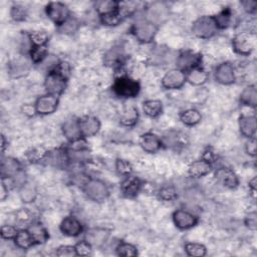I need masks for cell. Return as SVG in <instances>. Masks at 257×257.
Wrapping results in <instances>:
<instances>
[{"instance_id": "1", "label": "cell", "mask_w": 257, "mask_h": 257, "mask_svg": "<svg viewBox=\"0 0 257 257\" xmlns=\"http://www.w3.org/2000/svg\"><path fill=\"white\" fill-rule=\"evenodd\" d=\"M141 90V85L136 79L125 75L120 74L114 78L112 83L113 93L121 98H133L136 97Z\"/></svg>"}, {"instance_id": "2", "label": "cell", "mask_w": 257, "mask_h": 257, "mask_svg": "<svg viewBox=\"0 0 257 257\" xmlns=\"http://www.w3.org/2000/svg\"><path fill=\"white\" fill-rule=\"evenodd\" d=\"M82 190L85 196L95 203L104 202L109 196L108 186L103 181L95 178L87 179L82 185Z\"/></svg>"}, {"instance_id": "3", "label": "cell", "mask_w": 257, "mask_h": 257, "mask_svg": "<svg viewBox=\"0 0 257 257\" xmlns=\"http://www.w3.org/2000/svg\"><path fill=\"white\" fill-rule=\"evenodd\" d=\"M218 30L219 29L216 25L213 15L200 16L192 24L193 34L201 39H208L213 37Z\"/></svg>"}, {"instance_id": "4", "label": "cell", "mask_w": 257, "mask_h": 257, "mask_svg": "<svg viewBox=\"0 0 257 257\" xmlns=\"http://www.w3.org/2000/svg\"><path fill=\"white\" fill-rule=\"evenodd\" d=\"M234 51L240 55H249L256 47V34L252 31L237 33L232 39Z\"/></svg>"}, {"instance_id": "5", "label": "cell", "mask_w": 257, "mask_h": 257, "mask_svg": "<svg viewBox=\"0 0 257 257\" xmlns=\"http://www.w3.org/2000/svg\"><path fill=\"white\" fill-rule=\"evenodd\" d=\"M131 32L138 41L142 43H150L154 40L158 32V26L145 18L139 19L132 25Z\"/></svg>"}, {"instance_id": "6", "label": "cell", "mask_w": 257, "mask_h": 257, "mask_svg": "<svg viewBox=\"0 0 257 257\" xmlns=\"http://www.w3.org/2000/svg\"><path fill=\"white\" fill-rule=\"evenodd\" d=\"M170 17L169 6L165 2L156 1L147 6L145 9V19L159 26L165 23Z\"/></svg>"}, {"instance_id": "7", "label": "cell", "mask_w": 257, "mask_h": 257, "mask_svg": "<svg viewBox=\"0 0 257 257\" xmlns=\"http://www.w3.org/2000/svg\"><path fill=\"white\" fill-rule=\"evenodd\" d=\"M45 13L47 17L58 27L64 21H66L70 14V10L68 6L62 2L54 1L49 2L45 6Z\"/></svg>"}, {"instance_id": "8", "label": "cell", "mask_w": 257, "mask_h": 257, "mask_svg": "<svg viewBox=\"0 0 257 257\" xmlns=\"http://www.w3.org/2000/svg\"><path fill=\"white\" fill-rule=\"evenodd\" d=\"M126 53L122 45H115L108 49L103 55V63L105 66L115 70L120 69L126 60Z\"/></svg>"}, {"instance_id": "9", "label": "cell", "mask_w": 257, "mask_h": 257, "mask_svg": "<svg viewBox=\"0 0 257 257\" xmlns=\"http://www.w3.org/2000/svg\"><path fill=\"white\" fill-rule=\"evenodd\" d=\"M201 62H202V55L192 50L182 51L177 55V58H176L177 68L183 70L184 72H187L192 68L201 66Z\"/></svg>"}, {"instance_id": "10", "label": "cell", "mask_w": 257, "mask_h": 257, "mask_svg": "<svg viewBox=\"0 0 257 257\" xmlns=\"http://www.w3.org/2000/svg\"><path fill=\"white\" fill-rule=\"evenodd\" d=\"M67 79L62 77L55 71H51L46 74L44 80V88L46 93L59 96L66 88Z\"/></svg>"}, {"instance_id": "11", "label": "cell", "mask_w": 257, "mask_h": 257, "mask_svg": "<svg viewBox=\"0 0 257 257\" xmlns=\"http://www.w3.org/2000/svg\"><path fill=\"white\" fill-rule=\"evenodd\" d=\"M176 58L174 51L166 45H155L150 52V61L154 65H166Z\"/></svg>"}, {"instance_id": "12", "label": "cell", "mask_w": 257, "mask_h": 257, "mask_svg": "<svg viewBox=\"0 0 257 257\" xmlns=\"http://www.w3.org/2000/svg\"><path fill=\"white\" fill-rule=\"evenodd\" d=\"M186 81V72L179 68H173L164 74L161 83L164 88L173 90L181 88Z\"/></svg>"}, {"instance_id": "13", "label": "cell", "mask_w": 257, "mask_h": 257, "mask_svg": "<svg viewBox=\"0 0 257 257\" xmlns=\"http://www.w3.org/2000/svg\"><path fill=\"white\" fill-rule=\"evenodd\" d=\"M58 104H59L58 96L49 94V93L39 96L34 102V106L37 114H42V115L53 113L57 109Z\"/></svg>"}, {"instance_id": "14", "label": "cell", "mask_w": 257, "mask_h": 257, "mask_svg": "<svg viewBox=\"0 0 257 257\" xmlns=\"http://www.w3.org/2000/svg\"><path fill=\"white\" fill-rule=\"evenodd\" d=\"M198 221L199 219L195 214L185 209H179L173 213V222L176 227L181 230L193 228L197 225Z\"/></svg>"}, {"instance_id": "15", "label": "cell", "mask_w": 257, "mask_h": 257, "mask_svg": "<svg viewBox=\"0 0 257 257\" xmlns=\"http://www.w3.org/2000/svg\"><path fill=\"white\" fill-rule=\"evenodd\" d=\"M215 179L223 187L235 189L239 185V179L236 173L228 167H220L215 171Z\"/></svg>"}, {"instance_id": "16", "label": "cell", "mask_w": 257, "mask_h": 257, "mask_svg": "<svg viewBox=\"0 0 257 257\" xmlns=\"http://www.w3.org/2000/svg\"><path fill=\"white\" fill-rule=\"evenodd\" d=\"M45 161L50 166L56 168V169H67L70 165V161L67 155L66 148H58L54 149L52 151H48V154L46 156Z\"/></svg>"}, {"instance_id": "17", "label": "cell", "mask_w": 257, "mask_h": 257, "mask_svg": "<svg viewBox=\"0 0 257 257\" xmlns=\"http://www.w3.org/2000/svg\"><path fill=\"white\" fill-rule=\"evenodd\" d=\"M214 75L216 81L224 85L232 84L235 82L236 79L235 69L230 62H221L215 68Z\"/></svg>"}, {"instance_id": "18", "label": "cell", "mask_w": 257, "mask_h": 257, "mask_svg": "<svg viewBox=\"0 0 257 257\" xmlns=\"http://www.w3.org/2000/svg\"><path fill=\"white\" fill-rule=\"evenodd\" d=\"M120 192L126 198H135L143 189V182L136 176L128 175L120 183Z\"/></svg>"}, {"instance_id": "19", "label": "cell", "mask_w": 257, "mask_h": 257, "mask_svg": "<svg viewBox=\"0 0 257 257\" xmlns=\"http://www.w3.org/2000/svg\"><path fill=\"white\" fill-rule=\"evenodd\" d=\"M139 144L143 151L149 154H155L163 147L162 139L154 133H145L141 135Z\"/></svg>"}, {"instance_id": "20", "label": "cell", "mask_w": 257, "mask_h": 257, "mask_svg": "<svg viewBox=\"0 0 257 257\" xmlns=\"http://www.w3.org/2000/svg\"><path fill=\"white\" fill-rule=\"evenodd\" d=\"M61 131L66 140L70 142H74L80 138H83L80 131L79 118L76 117H68L61 125Z\"/></svg>"}, {"instance_id": "21", "label": "cell", "mask_w": 257, "mask_h": 257, "mask_svg": "<svg viewBox=\"0 0 257 257\" xmlns=\"http://www.w3.org/2000/svg\"><path fill=\"white\" fill-rule=\"evenodd\" d=\"M59 229L62 234L69 236V237H76L80 235L83 231L82 224L80 221L73 216H67L60 222Z\"/></svg>"}, {"instance_id": "22", "label": "cell", "mask_w": 257, "mask_h": 257, "mask_svg": "<svg viewBox=\"0 0 257 257\" xmlns=\"http://www.w3.org/2000/svg\"><path fill=\"white\" fill-rule=\"evenodd\" d=\"M80 131L83 138H90L95 136L100 130V121L96 116L84 115L79 118Z\"/></svg>"}, {"instance_id": "23", "label": "cell", "mask_w": 257, "mask_h": 257, "mask_svg": "<svg viewBox=\"0 0 257 257\" xmlns=\"http://www.w3.org/2000/svg\"><path fill=\"white\" fill-rule=\"evenodd\" d=\"M30 70V63L26 57H18L11 60L8 64V73L14 77L19 78L27 75Z\"/></svg>"}, {"instance_id": "24", "label": "cell", "mask_w": 257, "mask_h": 257, "mask_svg": "<svg viewBox=\"0 0 257 257\" xmlns=\"http://www.w3.org/2000/svg\"><path fill=\"white\" fill-rule=\"evenodd\" d=\"M239 131L245 138L251 139L256 134V116L254 114H241L238 119Z\"/></svg>"}, {"instance_id": "25", "label": "cell", "mask_w": 257, "mask_h": 257, "mask_svg": "<svg viewBox=\"0 0 257 257\" xmlns=\"http://www.w3.org/2000/svg\"><path fill=\"white\" fill-rule=\"evenodd\" d=\"M22 171L21 163L13 157L2 158L1 161V179L12 178Z\"/></svg>"}, {"instance_id": "26", "label": "cell", "mask_w": 257, "mask_h": 257, "mask_svg": "<svg viewBox=\"0 0 257 257\" xmlns=\"http://www.w3.org/2000/svg\"><path fill=\"white\" fill-rule=\"evenodd\" d=\"M109 236V232L104 228H90L85 233V240L89 242L92 247H101Z\"/></svg>"}, {"instance_id": "27", "label": "cell", "mask_w": 257, "mask_h": 257, "mask_svg": "<svg viewBox=\"0 0 257 257\" xmlns=\"http://www.w3.org/2000/svg\"><path fill=\"white\" fill-rule=\"evenodd\" d=\"M212 171V164L204 159L192 162L188 167V174L192 178H202Z\"/></svg>"}, {"instance_id": "28", "label": "cell", "mask_w": 257, "mask_h": 257, "mask_svg": "<svg viewBox=\"0 0 257 257\" xmlns=\"http://www.w3.org/2000/svg\"><path fill=\"white\" fill-rule=\"evenodd\" d=\"M27 230L32 235L36 245L45 244L47 242V240L49 239V234H48L46 228L40 222H31L28 225Z\"/></svg>"}, {"instance_id": "29", "label": "cell", "mask_w": 257, "mask_h": 257, "mask_svg": "<svg viewBox=\"0 0 257 257\" xmlns=\"http://www.w3.org/2000/svg\"><path fill=\"white\" fill-rule=\"evenodd\" d=\"M209 73L201 66L192 68L186 72V80L193 85H203L207 82Z\"/></svg>"}, {"instance_id": "30", "label": "cell", "mask_w": 257, "mask_h": 257, "mask_svg": "<svg viewBox=\"0 0 257 257\" xmlns=\"http://www.w3.org/2000/svg\"><path fill=\"white\" fill-rule=\"evenodd\" d=\"M18 192H19L20 200L25 204L33 203L38 196V191H37L36 185H34L33 183H31L29 181L25 182L18 189Z\"/></svg>"}, {"instance_id": "31", "label": "cell", "mask_w": 257, "mask_h": 257, "mask_svg": "<svg viewBox=\"0 0 257 257\" xmlns=\"http://www.w3.org/2000/svg\"><path fill=\"white\" fill-rule=\"evenodd\" d=\"M13 241H14V244L16 245V247H18L19 249H22V250H28L32 246L36 245L32 235L27 230V228L18 230V233Z\"/></svg>"}, {"instance_id": "32", "label": "cell", "mask_w": 257, "mask_h": 257, "mask_svg": "<svg viewBox=\"0 0 257 257\" xmlns=\"http://www.w3.org/2000/svg\"><path fill=\"white\" fill-rule=\"evenodd\" d=\"M139 112L134 105L125 106L119 113V122L124 126H133L138 122Z\"/></svg>"}, {"instance_id": "33", "label": "cell", "mask_w": 257, "mask_h": 257, "mask_svg": "<svg viewBox=\"0 0 257 257\" xmlns=\"http://www.w3.org/2000/svg\"><path fill=\"white\" fill-rule=\"evenodd\" d=\"M48 151L43 146H34L29 148L25 152L26 160L31 164H38L40 162L45 161Z\"/></svg>"}, {"instance_id": "34", "label": "cell", "mask_w": 257, "mask_h": 257, "mask_svg": "<svg viewBox=\"0 0 257 257\" xmlns=\"http://www.w3.org/2000/svg\"><path fill=\"white\" fill-rule=\"evenodd\" d=\"M239 100L242 104L255 107L257 104V90L255 85H247L240 93Z\"/></svg>"}, {"instance_id": "35", "label": "cell", "mask_w": 257, "mask_h": 257, "mask_svg": "<svg viewBox=\"0 0 257 257\" xmlns=\"http://www.w3.org/2000/svg\"><path fill=\"white\" fill-rule=\"evenodd\" d=\"M180 120L188 126H193L198 124L202 119L201 112L196 108H188L180 112L179 114Z\"/></svg>"}, {"instance_id": "36", "label": "cell", "mask_w": 257, "mask_h": 257, "mask_svg": "<svg viewBox=\"0 0 257 257\" xmlns=\"http://www.w3.org/2000/svg\"><path fill=\"white\" fill-rule=\"evenodd\" d=\"M143 110L149 117L155 118L163 111V103L159 99H148L143 102Z\"/></svg>"}, {"instance_id": "37", "label": "cell", "mask_w": 257, "mask_h": 257, "mask_svg": "<svg viewBox=\"0 0 257 257\" xmlns=\"http://www.w3.org/2000/svg\"><path fill=\"white\" fill-rule=\"evenodd\" d=\"M124 17L125 16L123 15V13L121 12L120 7H119L115 11L98 16V19H99V22L105 26H116L122 22Z\"/></svg>"}, {"instance_id": "38", "label": "cell", "mask_w": 257, "mask_h": 257, "mask_svg": "<svg viewBox=\"0 0 257 257\" xmlns=\"http://www.w3.org/2000/svg\"><path fill=\"white\" fill-rule=\"evenodd\" d=\"M214 19L218 29L228 28L231 25L233 19L232 10L229 7H225L218 14L214 15Z\"/></svg>"}, {"instance_id": "39", "label": "cell", "mask_w": 257, "mask_h": 257, "mask_svg": "<svg viewBox=\"0 0 257 257\" xmlns=\"http://www.w3.org/2000/svg\"><path fill=\"white\" fill-rule=\"evenodd\" d=\"M184 135H182L181 133H178V132H174V131H171V132H168L162 139V142H163V146L166 145L167 147L169 148H177V147H181V146H184L185 145V142H184Z\"/></svg>"}, {"instance_id": "40", "label": "cell", "mask_w": 257, "mask_h": 257, "mask_svg": "<svg viewBox=\"0 0 257 257\" xmlns=\"http://www.w3.org/2000/svg\"><path fill=\"white\" fill-rule=\"evenodd\" d=\"M120 3L114 0H101L95 3V11L98 16L110 13L119 8Z\"/></svg>"}, {"instance_id": "41", "label": "cell", "mask_w": 257, "mask_h": 257, "mask_svg": "<svg viewBox=\"0 0 257 257\" xmlns=\"http://www.w3.org/2000/svg\"><path fill=\"white\" fill-rule=\"evenodd\" d=\"M184 250L188 256L192 257H203L207 254L206 247L203 244L197 242H187L184 245Z\"/></svg>"}, {"instance_id": "42", "label": "cell", "mask_w": 257, "mask_h": 257, "mask_svg": "<svg viewBox=\"0 0 257 257\" xmlns=\"http://www.w3.org/2000/svg\"><path fill=\"white\" fill-rule=\"evenodd\" d=\"M79 21L76 17L70 15L69 18L64 21L61 25H59L57 28H58V31L62 34H66V35H71V34H74L77 29L79 28Z\"/></svg>"}, {"instance_id": "43", "label": "cell", "mask_w": 257, "mask_h": 257, "mask_svg": "<svg viewBox=\"0 0 257 257\" xmlns=\"http://www.w3.org/2000/svg\"><path fill=\"white\" fill-rule=\"evenodd\" d=\"M48 49L47 45H42V46H32L30 49V52L28 54L30 61L34 64L40 63L47 55H48Z\"/></svg>"}, {"instance_id": "44", "label": "cell", "mask_w": 257, "mask_h": 257, "mask_svg": "<svg viewBox=\"0 0 257 257\" xmlns=\"http://www.w3.org/2000/svg\"><path fill=\"white\" fill-rule=\"evenodd\" d=\"M28 37L30 39V42L32 46H42L47 45L49 41V35L47 32L42 30H35L28 33Z\"/></svg>"}, {"instance_id": "45", "label": "cell", "mask_w": 257, "mask_h": 257, "mask_svg": "<svg viewBox=\"0 0 257 257\" xmlns=\"http://www.w3.org/2000/svg\"><path fill=\"white\" fill-rule=\"evenodd\" d=\"M59 58L54 54H48L40 63L37 64L38 68L45 71L46 74L53 71L59 64Z\"/></svg>"}, {"instance_id": "46", "label": "cell", "mask_w": 257, "mask_h": 257, "mask_svg": "<svg viewBox=\"0 0 257 257\" xmlns=\"http://www.w3.org/2000/svg\"><path fill=\"white\" fill-rule=\"evenodd\" d=\"M158 197L164 202H171L178 197V192L175 186L165 185L158 191Z\"/></svg>"}, {"instance_id": "47", "label": "cell", "mask_w": 257, "mask_h": 257, "mask_svg": "<svg viewBox=\"0 0 257 257\" xmlns=\"http://www.w3.org/2000/svg\"><path fill=\"white\" fill-rule=\"evenodd\" d=\"M115 252L118 256L124 257H134L138 255L137 247L128 242H120L115 247Z\"/></svg>"}, {"instance_id": "48", "label": "cell", "mask_w": 257, "mask_h": 257, "mask_svg": "<svg viewBox=\"0 0 257 257\" xmlns=\"http://www.w3.org/2000/svg\"><path fill=\"white\" fill-rule=\"evenodd\" d=\"M10 17L16 22L24 21L27 17V8L21 4H14L10 9Z\"/></svg>"}, {"instance_id": "49", "label": "cell", "mask_w": 257, "mask_h": 257, "mask_svg": "<svg viewBox=\"0 0 257 257\" xmlns=\"http://www.w3.org/2000/svg\"><path fill=\"white\" fill-rule=\"evenodd\" d=\"M115 170L119 175H122V176L126 177L128 175H132L133 165L127 160L116 159V161H115Z\"/></svg>"}, {"instance_id": "50", "label": "cell", "mask_w": 257, "mask_h": 257, "mask_svg": "<svg viewBox=\"0 0 257 257\" xmlns=\"http://www.w3.org/2000/svg\"><path fill=\"white\" fill-rule=\"evenodd\" d=\"M75 252H76V256H89L92 254V245L87 242L85 239L78 241L75 245Z\"/></svg>"}, {"instance_id": "51", "label": "cell", "mask_w": 257, "mask_h": 257, "mask_svg": "<svg viewBox=\"0 0 257 257\" xmlns=\"http://www.w3.org/2000/svg\"><path fill=\"white\" fill-rule=\"evenodd\" d=\"M18 233V230L15 226L10 224H4L0 228V235L1 238L4 240H14Z\"/></svg>"}, {"instance_id": "52", "label": "cell", "mask_w": 257, "mask_h": 257, "mask_svg": "<svg viewBox=\"0 0 257 257\" xmlns=\"http://www.w3.org/2000/svg\"><path fill=\"white\" fill-rule=\"evenodd\" d=\"M55 254L59 257H73V256H76L75 248H74V246H71V245H61V246H59L56 249Z\"/></svg>"}, {"instance_id": "53", "label": "cell", "mask_w": 257, "mask_h": 257, "mask_svg": "<svg viewBox=\"0 0 257 257\" xmlns=\"http://www.w3.org/2000/svg\"><path fill=\"white\" fill-rule=\"evenodd\" d=\"M55 72H57L58 74H60L62 77H64L65 79L68 80L69 76H70V72H71V67L70 64L66 61H60L59 64L57 65V67L53 70Z\"/></svg>"}, {"instance_id": "54", "label": "cell", "mask_w": 257, "mask_h": 257, "mask_svg": "<svg viewBox=\"0 0 257 257\" xmlns=\"http://www.w3.org/2000/svg\"><path fill=\"white\" fill-rule=\"evenodd\" d=\"M244 224L249 230L255 231L257 229V214L255 211L250 212L245 216Z\"/></svg>"}, {"instance_id": "55", "label": "cell", "mask_w": 257, "mask_h": 257, "mask_svg": "<svg viewBox=\"0 0 257 257\" xmlns=\"http://www.w3.org/2000/svg\"><path fill=\"white\" fill-rule=\"evenodd\" d=\"M240 4L248 14H254L257 11V1L255 0H244Z\"/></svg>"}, {"instance_id": "56", "label": "cell", "mask_w": 257, "mask_h": 257, "mask_svg": "<svg viewBox=\"0 0 257 257\" xmlns=\"http://www.w3.org/2000/svg\"><path fill=\"white\" fill-rule=\"evenodd\" d=\"M245 152L247 155H249L251 157L256 156V139H255V137L248 140V142L245 145Z\"/></svg>"}, {"instance_id": "57", "label": "cell", "mask_w": 257, "mask_h": 257, "mask_svg": "<svg viewBox=\"0 0 257 257\" xmlns=\"http://www.w3.org/2000/svg\"><path fill=\"white\" fill-rule=\"evenodd\" d=\"M21 109H22V112H23L24 114H26L27 116H33V115L37 114V112H36V109H35V106H34V104H29V103H26V104L22 105Z\"/></svg>"}, {"instance_id": "58", "label": "cell", "mask_w": 257, "mask_h": 257, "mask_svg": "<svg viewBox=\"0 0 257 257\" xmlns=\"http://www.w3.org/2000/svg\"><path fill=\"white\" fill-rule=\"evenodd\" d=\"M30 212L28 211V210H26L25 208L24 209H21L20 211H18L17 212V214H16V218L19 220V221H21V222H26V221H28L29 219H30Z\"/></svg>"}, {"instance_id": "59", "label": "cell", "mask_w": 257, "mask_h": 257, "mask_svg": "<svg viewBox=\"0 0 257 257\" xmlns=\"http://www.w3.org/2000/svg\"><path fill=\"white\" fill-rule=\"evenodd\" d=\"M249 190H250V193H251V196L252 198L255 200V195H256V189H257V186H256V177H253L249 183Z\"/></svg>"}, {"instance_id": "60", "label": "cell", "mask_w": 257, "mask_h": 257, "mask_svg": "<svg viewBox=\"0 0 257 257\" xmlns=\"http://www.w3.org/2000/svg\"><path fill=\"white\" fill-rule=\"evenodd\" d=\"M8 192H9V188L2 182L1 183V189H0V199H1V201H4L8 197Z\"/></svg>"}, {"instance_id": "61", "label": "cell", "mask_w": 257, "mask_h": 257, "mask_svg": "<svg viewBox=\"0 0 257 257\" xmlns=\"http://www.w3.org/2000/svg\"><path fill=\"white\" fill-rule=\"evenodd\" d=\"M6 146H7V143H6L5 136H4V135H2V136H1V147H2V153H3V154H4V152H5Z\"/></svg>"}]
</instances>
